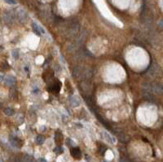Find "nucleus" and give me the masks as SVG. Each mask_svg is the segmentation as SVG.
<instances>
[{
	"label": "nucleus",
	"mask_w": 163,
	"mask_h": 162,
	"mask_svg": "<svg viewBox=\"0 0 163 162\" xmlns=\"http://www.w3.org/2000/svg\"><path fill=\"white\" fill-rule=\"evenodd\" d=\"M35 140H36V143L40 145V144H42L43 142H44V137H43L42 135H37Z\"/></svg>",
	"instance_id": "obj_14"
},
{
	"label": "nucleus",
	"mask_w": 163,
	"mask_h": 162,
	"mask_svg": "<svg viewBox=\"0 0 163 162\" xmlns=\"http://www.w3.org/2000/svg\"><path fill=\"white\" fill-rule=\"evenodd\" d=\"M0 106H1V104H0Z\"/></svg>",
	"instance_id": "obj_24"
},
{
	"label": "nucleus",
	"mask_w": 163,
	"mask_h": 162,
	"mask_svg": "<svg viewBox=\"0 0 163 162\" xmlns=\"http://www.w3.org/2000/svg\"><path fill=\"white\" fill-rule=\"evenodd\" d=\"M4 113L6 114V115H8V116H12L13 114H14V110L12 109V108H5L4 109Z\"/></svg>",
	"instance_id": "obj_12"
},
{
	"label": "nucleus",
	"mask_w": 163,
	"mask_h": 162,
	"mask_svg": "<svg viewBox=\"0 0 163 162\" xmlns=\"http://www.w3.org/2000/svg\"><path fill=\"white\" fill-rule=\"evenodd\" d=\"M70 102H71V104H72L73 106H78V105L80 104L79 99L77 98V97H74V96L70 97Z\"/></svg>",
	"instance_id": "obj_9"
},
{
	"label": "nucleus",
	"mask_w": 163,
	"mask_h": 162,
	"mask_svg": "<svg viewBox=\"0 0 163 162\" xmlns=\"http://www.w3.org/2000/svg\"><path fill=\"white\" fill-rule=\"evenodd\" d=\"M66 143H67L68 146H71V145H72V140H71V139H67V140H66Z\"/></svg>",
	"instance_id": "obj_20"
},
{
	"label": "nucleus",
	"mask_w": 163,
	"mask_h": 162,
	"mask_svg": "<svg viewBox=\"0 0 163 162\" xmlns=\"http://www.w3.org/2000/svg\"><path fill=\"white\" fill-rule=\"evenodd\" d=\"M32 27H33V30H34V32L37 34V35H40V34H44L45 33V31L43 30L39 25H37L36 23H33L32 24Z\"/></svg>",
	"instance_id": "obj_6"
},
{
	"label": "nucleus",
	"mask_w": 163,
	"mask_h": 162,
	"mask_svg": "<svg viewBox=\"0 0 163 162\" xmlns=\"http://www.w3.org/2000/svg\"><path fill=\"white\" fill-rule=\"evenodd\" d=\"M9 140H10V143H11L12 146L16 147V148H20L21 146H22V140H20L18 137L16 136H10L9 137Z\"/></svg>",
	"instance_id": "obj_2"
},
{
	"label": "nucleus",
	"mask_w": 163,
	"mask_h": 162,
	"mask_svg": "<svg viewBox=\"0 0 163 162\" xmlns=\"http://www.w3.org/2000/svg\"><path fill=\"white\" fill-rule=\"evenodd\" d=\"M103 134H104V136H105V138H106L107 141H109L111 144H114V143H115V139H114V138H112V137H111L109 134H108V133L104 132Z\"/></svg>",
	"instance_id": "obj_11"
},
{
	"label": "nucleus",
	"mask_w": 163,
	"mask_h": 162,
	"mask_svg": "<svg viewBox=\"0 0 163 162\" xmlns=\"http://www.w3.org/2000/svg\"><path fill=\"white\" fill-rule=\"evenodd\" d=\"M60 88H61V82L59 80H54L48 87V90L53 93H58Z\"/></svg>",
	"instance_id": "obj_1"
},
{
	"label": "nucleus",
	"mask_w": 163,
	"mask_h": 162,
	"mask_svg": "<svg viewBox=\"0 0 163 162\" xmlns=\"http://www.w3.org/2000/svg\"><path fill=\"white\" fill-rule=\"evenodd\" d=\"M118 138L120 139L122 142H128L129 141V136L126 135L125 133H118Z\"/></svg>",
	"instance_id": "obj_7"
},
{
	"label": "nucleus",
	"mask_w": 163,
	"mask_h": 162,
	"mask_svg": "<svg viewBox=\"0 0 163 162\" xmlns=\"http://www.w3.org/2000/svg\"><path fill=\"white\" fill-rule=\"evenodd\" d=\"M22 162H34V159L30 155H24V157L22 158Z\"/></svg>",
	"instance_id": "obj_13"
},
{
	"label": "nucleus",
	"mask_w": 163,
	"mask_h": 162,
	"mask_svg": "<svg viewBox=\"0 0 163 162\" xmlns=\"http://www.w3.org/2000/svg\"><path fill=\"white\" fill-rule=\"evenodd\" d=\"M19 13H18V18L20 19V20H25L26 18H27V14H26V12L24 11V10H19L18 11Z\"/></svg>",
	"instance_id": "obj_8"
},
{
	"label": "nucleus",
	"mask_w": 163,
	"mask_h": 162,
	"mask_svg": "<svg viewBox=\"0 0 163 162\" xmlns=\"http://www.w3.org/2000/svg\"><path fill=\"white\" fill-rule=\"evenodd\" d=\"M120 162H130V161H129L128 159H126V158H121Z\"/></svg>",
	"instance_id": "obj_21"
},
{
	"label": "nucleus",
	"mask_w": 163,
	"mask_h": 162,
	"mask_svg": "<svg viewBox=\"0 0 163 162\" xmlns=\"http://www.w3.org/2000/svg\"><path fill=\"white\" fill-rule=\"evenodd\" d=\"M151 90L153 93H156V94H163V85L159 83H155L151 86Z\"/></svg>",
	"instance_id": "obj_3"
},
{
	"label": "nucleus",
	"mask_w": 163,
	"mask_h": 162,
	"mask_svg": "<svg viewBox=\"0 0 163 162\" xmlns=\"http://www.w3.org/2000/svg\"><path fill=\"white\" fill-rule=\"evenodd\" d=\"M13 18H14V15L11 14V13H9V12H6V13L4 14V20L6 21V22H9V21H11Z\"/></svg>",
	"instance_id": "obj_10"
},
{
	"label": "nucleus",
	"mask_w": 163,
	"mask_h": 162,
	"mask_svg": "<svg viewBox=\"0 0 163 162\" xmlns=\"http://www.w3.org/2000/svg\"><path fill=\"white\" fill-rule=\"evenodd\" d=\"M39 161H40V162H47L44 158H40V159H39Z\"/></svg>",
	"instance_id": "obj_22"
},
{
	"label": "nucleus",
	"mask_w": 163,
	"mask_h": 162,
	"mask_svg": "<svg viewBox=\"0 0 163 162\" xmlns=\"http://www.w3.org/2000/svg\"><path fill=\"white\" fill-rule=\"evenodd\" d=\"M6 83L9 84V85H13L15 83V78L13 76H8L7 79H6Z\"/></svg>",
	"instance_id": "obj_15"
},
{
	"label": "nucleus",
	"mask_w": 163,
	"mask_h": 162,
	"mask_svg": "<svg viewBox=\"0 0 163 162\" xmlns=\"http://www.w3.org/2000/svg\"><path fill=\"white\" fill-rule=\"evenodd\" d=\"M71 155L74 158H76V159L81 158V151H80V149L78 147H73L71 149Z\"/></svg>",
	"instance_id": "obj_5"
},
{
	"label": "nucleus",
	"mask_w": 163,
	"mask_h": 162,
	"mask_svg": "<svg viewBox=\"0 0 163 162\" xmlns=\"http://www.w3.org/2000/svg\"><path fill=\"white\" fill-rule=\"evenodd\" d=\"M55 140H56L57 143H59L61 140H62V134L60 132H56V134H55Z\"/></svg>",
	"instance_id": "obj_16"
},
{
	"label": "nucleus",
	"mask_w": 163,
	"mask_h": 162,
	"mask_svg": "<svg viewBox=\"0 0 163 162\" xmlns=\"http://www.w3.org/2000/svg\"><path fill=\"white\" fill-rule=\"evenodd\" d=\"M12 55L14 58H18V49H15L13 52H12Z\"/></svg>",
	"instance_id": "obj_18"
},
{
	"label": "nucleus",
	"mask_w": 163,
	"mask_h": 162,
	"mask_svg": "<svg viewBox=\"0 0 163 162\" xmlns=\"http://www.w3.org/2000/svg\"><path fill=\"white\" fill-rule=\"evenodd\" d=\"M25 71L28 72V71H29V68H28V67H25Z\"/></svg>",
	"instance_id": "obj_23"
},
{
	"label": "nucleus",
	"mask_w": 163,
	"mask_h": 162,
	"mask_svg": "<svg viewBox=\"0 0 163 162\" xmlns=\"http://www.w3.org/2000/svg\"><path fill=\"white\" fill-rule=\"evenodd\" d=\"M6 2L8 4H16V1H14V0H7Z\"/></svg>",
	"instance_id": "obj_19"
},
{
	"label": "nucleus",
	"mask_w": 163,
	"mask_h": 162,
	"mask_svg": "<svg viewBox=\"0 0 163 162\" xmlns=\"http://www.w3.org/2000/svg\"><path fill=\"white\" fill-rule=\"evenodd\" d=\"M54 151H55V153L60 154V153H62V152H63V149H62V147H57V148L54 149Z\"/></svg>",
	"instance_id": "obj_17"
},
{
	"label": "nucleus",
	"mask_w": 163,
	"mask_h": 162,
	"mask_svg": "<svg viewBox=\"0 0 163 162\" xmlns=\"http://www.w3.org/2000/svg\"><path fill=\"white\" fill-rule=\"evenodd\" d=\"M53 76H54V74H53V72L50 71V70H47V71H45L44 73H43V79H44L47 83H49L50 80L53 79Z\"/></svg>",
	"instance_id": "obj_4"
}]
</instances>
